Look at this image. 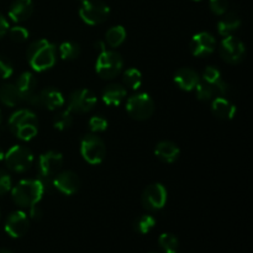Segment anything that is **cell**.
Listing matches in <instances>:
<instances>
[{
	"label": "cell",
	"mask_w": 253,
	"mask_h": 253,
	"mask_svg": "<svg viewBox=\"0 0 253 253\" xmlns=\"http://www.w3.org/2000/svg\"><path fill=\"white\" fill-rule=\"evenodd\" d=\"M56 46L46 39L32 42L27 49V62L36 72H44L56 64Z\"/></svg>",
	"instance_id": "obj_1"
},
{
	"label": "cell",
	"mask_w": 253,
	"mask_h": 253,
	"mask_svg": "<svg viewBox=\"0 0 253 253\" xmlns=\"http://www.w3.org/2000/svg\"><path fill=\"white\" fill-rule=\"evenodd\" d=\"M46 190L43 179H22L11 189L12 200L22 208L39 204Z\"/></svg>",
	"instance_id": "obj_2"
},
{
	"label": "cell",
	"mask_w": 253,
	"mask_h": 253,
	"mask_svg": "<svg viewBox=\"0 0 253 253\" xmlns=\"http://www.w3.org/2000/svg\"><path fill=\"white\" fill-rule=\"evenodd\" d=\"M9 128L15 137L21 141H30L37 135L39 120L35 113L29 109L15 111L9 119Z\"/></svg>",
	"instance_id": "obj_3"
},
{
	"label": "cell",
	"mask_w": 253,
	"mask_h": 253,
	"mask_svg": "<svg viewBox=\"0 0 253 253\" xmlns=\"http://www.w3.org/2000/svg\"><path fill=\"white\" fill-rule=\"evenodd\" d=\"M124 67V59L118 52L104 51L99 53L95 62V71L103 79H113L121 73Z\"/></svg>",
	"instance_id": "obj_4"
},
{
	"label": "cell",
	"mask_w": 253,
	"mask_h": 253,
	"mask_svg": "<svg viewBox=\"0 0 253 253\" xmlns=\"http://www.w3.org/2000/svg\"><path fill=\"white\" fill-rule=\"evenodd\" d=\"M81 155L89 165H100L106 156L105 143L95 133L85 135L81 141Z\"/></svg>",
	"instance_id": "obj_5"
},
{
	"label": "cell",
	"mask_w": 253,
	"mask_h": 253,
	"mask_svg": "<svg viewBox=\"0 0 253 253\" xmlns=\"http://www.w3.org/2000/svg\"><path fill=\"white\" fill-rule=\"evenodd\" d=\"M79 16L86 25H100L110 16V7L101 0H84L79 7Z\"/></svg>",
	"instance_id": "obj_6"
},
{
	"label": "cell",
	"mask_w": 253,
	"mask_h": 253,
	"mask_svg": "<svg viewBox=\"0 0 253 253\" xmlns=\"http://www.w3.org/2000/svg\"><path fill=\"white\" fill-rule=\"evenodd\" d=\"M5 163L12 172L24 173L31 168L34 163V155L27 147L21 145H15L6 151L4 155Z\"/></svg>",
	"instance_id": "obj_7"
},
{
	"label": "cell",
	"mask_w": 253,
	"mask_h": 253,
	"mask_svg": "<svg viewBox=\"0 0 253 253\" xmlns=\"http://www.w3.org/2000/svg\"><path fill=\"white\" fill-rule=\"evenodd\" d=\"M126 111L135 120H147L155 113V101L146 93L135 94L126 101Z\"/></svg>",
	"instance_id": "obj_8"
},
{
	"label": "cell",
	"mask_w": 253,
	"mask_h": 253,
	"mask_svg": "<svg viewBox=\"0 0 253 253\" xmlns=\"http://www.w3.org/2000/svg\"><path fill=\"white\" fill-rule=\"evenodd\" d=\"M31 105L37 108H46L48 110H57L64 105V96L58 89L46 88L36 91L31 98L27 100Z\"/></svg>",
	"instance_id": "obj_9"
},
{
	"label": "cell",
	"mask_w": 253,
	"mask_h": 253,
	"mask_svg": "<svg viewBox=\"0 0 253 253\" xmlns=\"http://www.w3.org/2000/svg\"><path fill=\"white\" fill-rule=\"evenodd\" d=\"M220 54H221V58L227 63L237 64L244 59L246 54V47L241 40L229 35V36H225L220 43Z\"/></svg>",
	"instance_id": "obj_10"
},
{
	"label": "cell",
	"mask_w": 253,
	"mask_h": 253,
	"mask_svg": "<svg viewBox=\"0 0 253 253\" xmlns=\"http://www.w3.org/2000/svg\"><path fill=\"white\" fill-rule=\"evenodd\" d=\"M168 193L165 185H162L161 183H152L143 190L141 200L146 209L151 210V211H157V210L165 208Z\"/></svg>",
	"instance_id": "obj_11"
},
{
	"label": "cell",
	"mask_w": 253,
	"mask_h": 253,
	"mask_svg": "<svg viewBox=\"0 0 253 253\" xmlns=\"http://www.w3.org/2000/svg\"><path fill=\"white\" fill-rule=\"evenodd\" d=\"M63 166V156L57 151L42 153L37 161V170L41 179H49L59 172Z\"/></svg>",
	"instance_id": "obj_12"
},
{
	"label": "cell",
	"mask_w": 253,
	"mask_h": 253,
	"mask_svg": "<svg viewBox=\"0 0 253 253\" xmlns=\"http://www.w3.org/2000/svg\"><path fill=\"white\" fill-rule=\"evenodd\" d=\"M96 101H98V99L90 89H77L69 95L68 110L76 114L88 113L95 106Z\"/></svg>",
	"instance_id": "obj_13"
},
{
	"label": "cell",
	"mask_w": 253,
	"mask_h": 253,
	"mask_svg": "<svg viewBox=\"0 0 253 253\" xmlns=\"http://www.w3.org/2000/svg\"><path fill=\"white\" fill-rule=\"evenodd\" d=\"M229 84L222 79H219L214 83H208L205 81H199V83L195 86V93L197 98L202 101L212 100L217 96H225L229 93Z\"/></svg>",
	"instance_id": "obj_14"
},
{
	"label": "cell",
	"mask_w": 253,
	"mask_h": 253,
	"mask_svg": "<svg viewBox=\"0 0 253 253\" xmlns=\"http://www.w3.org/2000/svg\"><path fill=\"white\" fill-rule=\"evenodd\" d=\"M216 47V40L210 32H198L189 42L190 53L195 57H205L211 54Z\"/></svg>",
	"instance_id": "obj_15"
},
{
	"label": "cell",
	"mask_w": 253,
	"mask_h": 253,
	"mask_svg": "<svg viewBox=\"0 0 253 253\" xmlns=\"http://www.w3.org/2000/svg\"><path fill=\"white\" fill-rule=\"evenodd\" d=\"M52 185L57 192L63 195H73L76 194L81 187V179L78 174L72 170L57 173L56 177L52 179Z\"/></svg>",
	"instance_id": "obj_16"
},
{
	"label": "cell",
	"mask_w": 253,
	"mask_h": 253,
	"mask_svg": "<svg viewBox=\"0 0 253 253\" xmlns=\"http://www.w3.org/2000/svg\"><path fill=\"white\" fill-rule=\"evenodd\" d=\"M29 225L30 221L26 212L22 210H17L7 216L6 222H5V231L10 237L19 239L26 234L29 230Z\"/></svg>",
	"instance_id": "obj_17"
},
{
	"label": "cell",
	"mask_w": 253,
	"mask_h": 253,
	"mask_svg": "<svg viewBox=\"0 0 253 253\" xmlns=\"http://www.w3.org/2000/svg\"><path fill=\"white\" fill-rule=\"evenodd\" d=\"M199 81L200 77L198 72L189 67H183V68L178 69L174 74V83L177 84L178 88L184 91L194 90Z\"/></svg>",
	"instance_id": "obj_18"
},
{
	"label": "cell",
	"mask_w": 253,
	"mask_h": 253,
	"mask_svg": "<svg viewBox=\"0 0 253 253\" xmlns=\"http://www.w3.org/2000/svg\"><path fill=\"white\" fill-rule=\"evenodd\" d=\"M34 11V2L32 0H15L9 9V17L11 21L24 22L29 19Z\"/></svg>",
	"instance_id": "obj_19"
},
{
	"label": "cell",
	"mask_w": 253,
	"mask_h": 253,
	"mask_svg": "<svg viewBox=\"0 0 253 253\" xmlns=\"http://www.w3.org/2000/svg\"><path fill=\"white\" fill-rule=\"evenodd\" d=\"M211 111L216 118L222 120H232L236 115V106L225 96H217L212 99Z\"/></svg>",
	"instance_id": "obj_20"
},
{
	"label": "cell",
	"mask_w": 253,
	"mask_h": 253,
	"mask_svg": "<svg viewBox=\"0 0 253 253\" xmlns=\"http://www.w3.org/2000/svg\"><path fill=\"white\" fill-rule=\"evenodd\" d=\"M127 91L121 84L111 83L103 90L101 98L103 101L109 106H119L125 100Z\"/></svg>",
	"instance_id": "obj_21"
},
{
	"label": "cell",
	"mask_w": 253,
	"mask_h": 253,
	"mask_svg": "<svg viewBox=\"0 0 253 253\" xmlns=\"http://www.w3.org/2000/svg\"><path fill=\"white\" fill-rule=\"evenodd\" d=\"M155 155L158 160L166 163H173L178 160L180 155V150L172 141H161L155 148Z\"/></svg>",
	"instance_id": "obj_22"
},
{
	"label": "cell",
	"mask_w": 253,
	"mask_h": 253,
	"mask_svg": "<svg viewBox=\"0 0 253 253\" xmlns=\"http://www.w3.org/2000/svg\"><path fill=\"white\" fill-rule=\"evenodd\" d=\"M17 90H19L20 96L22 100H29L35 93H36L37 81L36 77L31 72H25L19 77L16 82Z\"/></svg>",
	"instance_id": "obj_23"
},
{
	"label": "cell",
	"mask_w": 253,
	"mask_h": 253,
	"mask_svg": "<svg viewBox=\"0 0 253 253\" xmlns=\"http://www.w3.org/2000/svg\"><path fill=\"white\" fill-rule=\"evenodd\" d=\"M217 22V32L221 36H229L234 34L241 26V19L236 12H225Z\"/></svg>",
	"instance_id": "obj_24"
},
{
	"label": "cell",
	"mask_w": 253,
	"mask_h": 253,
	"mask_svg": "<svg viewBox=\"0 0 253 253\" xmlns=\"http://www.w3.org/2000/svg\"><path fill=\"white\" fill-rule=\"evenodd\" d=\"M21 100L22 99L17 90L16 84L5 83L0 86V101L4 105L12 108V106H16Z\"/></svg>",
	"instance_id": "obj_25"
},
{
	"label": "cell",
	"mask_w": 253,
	"mask_h": 253,
	"mask_svg": "<svg viewBox=\"0 0 253 253\" xmlns=\"http://www.w3.org/2000/svg\"><path fill=\"white\" fill-rule=\"evenodd\" d=\"M126 40V30L125 27L121 25H116V26H111L110 29L106 31L105 34V42L108 46L116 48V47L121 46Z\"/></svg>",
	"instance_id": "obj_26"
},
{
	"label": "cell",
	"mask_w": 253,
	"mask_h": 253,
	"mask_svg": "<svg viewBox=\"0 0 253 253\" xmlns=\"http://www.w3.org/2000/svg\"><path fill=\"white\" fill-rule=\"evenodd\" d=\"M123 81L126 86L137 90L142 84V73L137 68H127L123 74Z\"/></svg>",
	"instance_id": "obj_27"
},
{
	"label": "cell",
	"mask_w": 253,
	"mask_h": 253,
	"mask_svg": "<svg viewBox=\"0 0 253 253\" xmlns=\"http://www.w3.org/2000/svg\"><path fill=\"white\" fill-rule=\"evenodd\" d=\"M81 54V47L78 43L72 41H66L59 44V56L64 61H73Z\"/></svg>",
	"instance_id": "obj_28"
},
{
	"label": "cell",
	"mask_w": 253,
	"mask_h": 253,
	"mask_svg": "<svg viewBox=\"0 0 253 253\" xmlns=\"http://www.w3.org/2000/svg\"><path fill=\"white\" fill-rule=\"evenodd\" d=\"M158 244L166 253H177L179 250L178 239L173 234H168V232L161 235L160 239H158Z\"/></svg>",
	"instance_id": "obj_29"
},
{
	"label": "cell",
	"mask_w": 253,
	"mask_h": 253,
	"mask_svg": "<svg viewBox=\"0 0 253 253\" xmlns=\"http://www.w3.org/2000/svg\"><path fill=\"white\" fill-rule=\"evenodd\" d=\"M73 124V115H72L71 111L67 109V110H62L54 116L53 119V126L56 130L58 131H66Z\"/></svg>",
	"instance_id": "obj_30"
},
{
	"label": "cell",
	"mask_w": 253,
	"mask_h": 253,
	"mask_svg": "<svg viewBox=\"0 0 253 253\" xmlns=\"http://www.w3.org/2000/svg\"><path fill=\"white\" fill-rule=\"evenodd\" d=\"M156 226V219L152 215H142L135 221V230L138 234L146 235Z\"/></svg>",
	"instance_id": "obj_31"
},
{
	"label": "cell",
	"mask_w": 253,
	"mask_h": 253,
	"mask_svg": "<svg viewBox=\"0 0 253 253\" xmlns=\"http://www.w3.org/2000/svg\"><path fill=\"white\" fill-rule=\"evenodd\" d=\"M7 34H9V37L11 39V41L16 42V43H22V42L26 41L30 36L29 30L24 26L10 27Z\"/></svg>",
	"instance_id": "obj_32"
},
{
	"label": "cell",
	"mask_w": 253,
	"mask_h": 253,
	"mask_svg": "<svg viewBox=\"0 0 253 253\" xmlns=\"http://www.w3.org/2000/svg\"><path fill=\"white\" fill-rule=\"evenodd\" d=\"M88 126L93 133L104 132L108 128V120L101 115H94L89 119Z\"/></svg>",
	"instance_id": "obj_33"
},
{
	"label": "cell",
	"mask_w": 253,
	"mask_h": 253,
	"mask_svg": "<svg viewBox=\"0 0 253 253\" xmlns=\"http://www.w3.org/2000/svg\"><path fill=\"white\" fill-rule=\"evenodd\" d=\"M209 6L210 10H211L215 15L221 16L225 12H227V9H229V1H227V0H209Z\"/></svg>",
	"instance_id": "obj_34"
},
{
	"label": "cell",
	"mask_w": 253,
	"mask_h": 253,
	"mask_svg": "<svg viewBox=\"0 0 253 253\" xmlns=\"http://www.w3.org/2000/svg\"><path fill=\"white\" fill-rule=\"evenodd\" d=\"M14 73V67L12 63L6 57L0 56V78L9 79Z\"/></svg>",
	"instance_id": "obj_35"
},
{
	"label": "cell",
	"mask_w": 253,
	"mask_h": 253,
	"mask_svg": "<svg viewBox=\"0 0 253 253\" xmlns=\"http://www.w3.org/2000/svg\"><path fill=\"white\" fill-rule=\"evenodd\" d=\"M219 79H221V72L216 67L209 66L203 72V81L208 82V83H214V82H217Z\"/></svg>",
	"instance_id": "obj_36"
},
{
	"label": "cell",
	"mask_w": 253,
	"mask_h": 253,
	"mask_svg": "<svg viewBox=\"0 0 253 253\" xmlns=\"http://www.w3.org/2000/svg\"><path fill=\"white\" fill-rule=\"evenodd\" d=\"M11 185H12V180L9 173L0 169V197L6 194V193L11 189Z\"/></svg>",
	"instance_id": "obj_37"
},
{
	"label": "cell",
	"mask_w": 253,
	"mask_h": 253,
	"mask_svg": "<svg viewBox=\"0 0 253 253\" xmlns=\"http://www.w3.org/2000/svg\"><path fill=\"white\" fill-rule=\"evenodd\" d=\"M43 216V211H42L41 208L39 207V204H35L32 207H30V217L34 220H40Z\"/></svg>",
	"instance_id": "obj_38"
},
{
	"label": "cell",
	"mask_w": 253,
	"mask_h": 253,
	"mask_svg": "<svg viewBox=\"0 0 253 253\" xmlns=\"http://www.w3.org/2000/svg\"><path fill=\"white\" fill-rule=\"evenodd\" d=\"M9 29H10L9 21L5 19L4 15L0 14V39H2V37L7 34Z\"/></svg>",
	"instance_id": "obj_39"
},
{
	"label": "cell",
	"mask_w": 253,
	"mask_h": 253,
	"mask_svg": "<svg viewBox=\"0 0 253 253\" xmlns=\"http://www.w3.org/2000/svg\"><path fill=\"white\" fill-rule=\"evenodd\" d=\"M94 48H95L96 51L99 52V53H101V52L106 51V42H105V40H96V41L94 42Z\"/></svg>",
	"instance_id": "obj_40"
},
{
	"label": "cell",
	"mask_w": 253,
	"mask_h": 253,
	"mask_svg": "<svg viewBox=\"0 0 253 253\" xmlns=\"http://www.w3.org/2000/svg\"><path fill=\"white\" fill-rule=\"evenodd\" d=\"M4 155H5V152H4V151H2V148L0 147V161L4 160Z\"/></svg>",
	"instance_id": "obj_41"
},
{
	"label": "cell",
	"mask_w": 253,
	"mask_h": 253,
	"mask_svg": "<svg viewBox=\"0 0 253 253\" xmlns=\"http://www.w3.org/2000/svg\"><path fill=\"white\" fill-rule=\"evenodd\" d=\"M0 253H12V252L7 249H0Z\"/></svg>",
	"instance_id": "obj_42"
},
{
	"label": "cell",
	"mask_w": 253,
	"mask_h": 253,
	"mask_svg": "<svg viewBox=\"0 0 253 253\" xmlns=\"http://www.w3.org/2000/svg\"><path fill=\"white\" fill-rule=\"evenodd\" d=\"M2 121V114H1V110H0V124H1Z\"/></svg>",
	"instance_id": "obj_43"
},
{
	"label": "cell",
	"mask_w": 253,
	"mask_h": 253,
	"mask_svg": "<svg viewBox=\"0 0 253 253\" xmlns=\"http://www.w3.org/2000/svg\"><path fill=\"white\" fill-rule=\"evenodd\" d=\"M194 1H200V0H194Z\"/></svg>",
	"instance_id": "obj_44"
},
{
	"label": "cell",
	"mask_w": 253,
	"mask_h": 253,
	"mask_svg": "<svg viewBox=\"0 0 253 253\" xmlns=\"http://www.w3.org/2000/svg\"><path fill=\"white\" fill-rule=\"evenodd\" d=\"M79 1H84V0H79Z\"/></svg>",
	"instance_id": "obj_45"
}]
</instances>
